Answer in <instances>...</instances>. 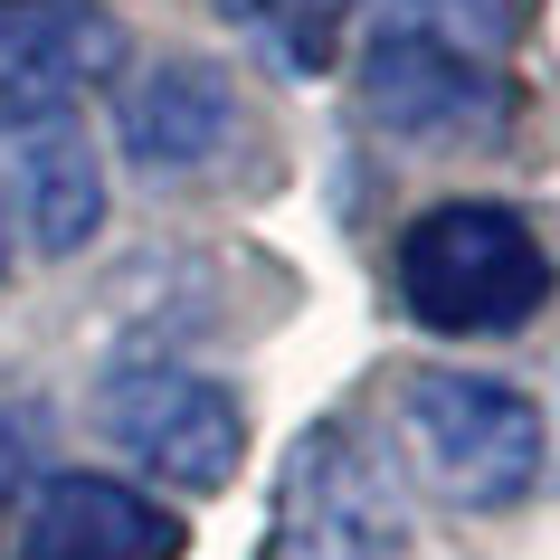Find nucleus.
I'll return each instance as SVG.
<instances>
[{
    "label": "nucleus",
    "instance_id": "obj_12",
    "mask_svg": "<svg viewBox=\"0 0 560 560\" xmlns=\"http://www.w3.org/2000/svg\"><path fill=\"white\" fill-rule=\"evenodd\" d=\"M30 494V438H20V418L0 409V503Z\"/></svg>",
    "mask_w": 560,
    "mask_h": 560
},
{
    "label": "nucleus",
    "instance_id": "obj_9",
    "mask_svg": "<svg viewBox=\"0 0 560 560\" xmlns=\"http://www.w3.org/2000/svg\"><path fill=\"white\" fill-rule=\"evenodd\" d=\"M229 133H237V86L209 58L143 67V77L124 86V105H115V143H124V162H133L152 190L209 172V162L229 152Z\"/></svg>",
    "mask_w": 560,
    "mask_h": 560
},
{
    "label": "nucleus",
    "instance_id": "obj_6",
    "mask_svg": "<svg viewBox=\"0 0 560 560\" xmlns=\"http://www.w3.org/2000/svg\"><path fill=\"white\" fill-rule=\"evenodd\" d=\"M0 200L38 257H77L105 229V152L77 105L0 115Z\"/></svg>",
    "mask_w": 560,
    "mask_h": 560
},
{
    "label": "nucleus",
    "instance_id": "obj_10",
    "mask_svg": "<svg viewBox=\"0 0 560 560\" xmlns=\"http://www.w3.org/2000/svg\"><path fill=\"white\" fill-rule=\"evenodd\" d=\"M361 38H428V48H456V58L513 67L532 30H541V0H352Z\"/></svg>",
    "mask_w": 560,
    "mask_h": 560
},
{
    "label": "nucleus",
    "instance_id": "obj_1",
    "mask_svg": "<svg viewBox=\"0 0 560 560\" xmlns=\"http://www.w3.org/2000/svg\"><path fill=\"white\" fill-rule=\"evenodd\" d=\"M389 266H399V304L428 332H456V342L523 332L551 304V257H541L532 219L503 200H438L428 219L399 229Z\"/></svg>",
    "mask_w": 560,
    "mask_h": 560
},
{
    "label": "nucleus",
    "instance_id": "obj_3",
    "mask_svg": "<svg viewBox=\"0 0 560 560\" xmlns=\"http://www.w3.org/2000/svg\"><path fill=\"white\" fill-rule=\"evenodd\" d=\"M399 418H409L418 466L438 475L446 503L466 513H503L541 485V456H551V428L513 381H485V371H418L399 389Z\"/></svg>",
    "mask_w": 560,
    "mask_h": 560
},
{
    "label": "nucleus",
    "instance_id": "obj_7",
    "mask_svg": "<svg viewBox=\"0 0 560 560\" xmlns=\"http://www.w3.org/2000/svg\"><path fill=\"white\" fill-rule=\"evenodd\" d=\"M124 67V20L105 0H0V115L77 105Z\"/></svg>",
    "mask_w": 560,
    "mask_h": 560
},
{
    "label": "nucleus",
    "instance_id": "obj_4",
    "mask_svg": "<svg viewBox=\"0 0 560 560\" xmlns=\"http://www.w3.org/2000/svg\"><path fill=\"white\" fill-rule=\"evenodd\" d=\"M95 418H105V438H115L152 485H180V494H219L237 475V456H247V409H237V389L209 381V371H190V361H162V352L105 361Z\"/></svg>",
    "mask_w": 560,
    "mask_h": 560
},
{
    "label": "nucleus",
    "instance_id": "obj_11",
    "mask_svg": "<svg viewBox=\"0 0 560 560\" xmlns=\"http://www.w3.org/2000/svg\"><path fill=\"white\" fill-rule=\"evenodd\" d=\"M219 10H229L285 77H324L332 67V30L352 20V0H219Z\"/></svg>",
    "mask_w": 560,
    "mask_h": 560
},
{
    "label": "nucleus",
    "instance_id": "obj_5",
    "mask_svg": "<svg viewBox=\"0 0 560 560\" xmlns=\"http://www.w3.org/2000/svg\"><path fill=\"white\" fill-rule=\"evenodd\" d=\"M352 105L389 143L456 152V143H494L513 124V105H523V86H513V67L456 58V48H428V38H361Z\"/></svg>",
    "mask_w": 560,
    "mask_h": 560
},
{
    "label": "nucleus",
    "instance_id": "obj_13",
    "mask_svg": "<svg viewBox=\"0 0 560 560\" xmlns=\"http://www.w3.org/2000/svg\"><path fill=\"white\" fill-rule=\"evenodd\" d=\"M0 276H10V219H0Z\"/></svg>",
    "mask_w": 560,
    "mask_h": 560
},
{
    "label": "nucleus",
    "instance_id": "obj_2",
    "mask_svg": "<svg viewBox=\"0 0 560 560\" xmlns=\"http://www.w3.org/2000/svg\"><path fill=\"white\" fill-rule=\"evenodd\" d=\"M409 551V485L361 418L304 428L276 475L266 560H399Z\"/></svg>",
    "mask_w": 560,
    "mask_h": 560
},
{
    "label": "nucleus",
    "instance_id": "obj_8",
    "mask_svg": "<svg viewBox=\"0 0 560 560\" xmlns=\"http://www.w3.org/2000/svg\"><path fill=\"white\" fill-rule=\"evenodd\" d=\"M20 513V560H180V513L124 485V475H48Z\"/></svg>",
    "mask_w": 560,
    "mask_h": 560
}]
</instances>
